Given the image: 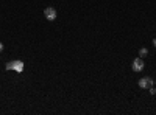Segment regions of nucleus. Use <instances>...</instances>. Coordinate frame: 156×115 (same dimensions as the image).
<instances>
[{
	"instance_id": "f257e3e1",
	"label": "nucleus",
	"mask_w": 156,
	"mask_h": 115,
	"mask_svg": "<svg viewBox=\"0 0 156 115\" xmlns=\"http://www.w3.org/2000/svg\"><path fill=\"white\" fill-rule=\"evenodd\" d=\"M44 16H45V19L47 20H55L56 19V10H55V8H52V6H49V8H45L44 10Z\"/></svg>"
},
{
	"instance_id": "f03ea898",
	"label": "nucleus",
	"mask_w": 156,
	"mask_h": 115,
	"mask_svg": "<svg viewBox=\"0 0 156 115\" xmlns=\"http://www.w3.org/2000/svg\"><path fill=\"white\" fill-rule=\"evenodd\" d=\"M151 86H153V79L150 76H145V78H142L141 81H139V87H141V89H150Z\"/></svg>"
},
{
	"instance_id": "7ed1b4c3",
	"label": "nucleus",
	"mask_w": 156,
	"mask_h": 115,
	"mask_svg": "<svg viewBox=\"0 0 156 115\" xmlns=\"http://www.w3.org/2000/svg\"><path fill=\"white\" fill-rule=\"evenodd\" d=\"M144 61H142V58H136L134 61H133V70L134 72H142L144 70Z\"/></svg>"
},
{
	"instance_id": "20e7f679",
	"label": "nucleus",
	"mask_w": 156,
	"mask_h": 115,
	"mask_svg": "<svg viewBox=\"0 0 156 115\" xmlns=\"http://www.w3.org/2000/svg\"><path fill=\"white\" fill-rule=\"evenodd\" d=\"M11 62H13V70H16V72H22V70H24V62H22V61H11Z\"/></svg>"
},
{
	"instance_id": "39448f33",
	"label": "nucleus",
	"mask_w": 156,
	"mask_h": 115,
	"mask_svg": "<svg viewBox=\"0 0 156 115\" xmlns=\"http://www.w3.org/2000/svg\"><path fill=\"white\" fill-rule=\"evenodd\" d=\"M139 55H141V56H139V58H145V56H147V55H148V50H147V48H145V47H142V48H141V50H139Z\"/></svg>"
},
{
	"instance_id": "423d86ee",
	"label": "nucleus",
	"mask_w": 156,
	"mask_h": 115,
	"mask_svg": "<svg viewBox=\"0 0 156 115\" xmlns=\"http://www.w3.org/2000/svg\"><path fill=\"white\" fill-rule=\"evenodd\" d=\"M5 68H6V70H13V62H8V64L5 65Z\"/></svg>"
},
{
	"instance_id": "0eeeda50",
	"label": "nucleus",
	"mask_w": 156,
	"mask_h": 115,
	"mask_svg": "<svg viewBox=\"0 0 156 115\" xmlns=\"http://www.w3.org/2000/svg\"><path fill=\"white\" fill-rule=\"evenodd\" d=\"M148 90H150V93H151V95H154V93H156V89H154V87H153V86L150 87V89H148Z\"/></svg>"
},
{
	"instance_id": "6e6552de",
	"label": "nucleus",
	"mask_w": 156,
	"mask_h": 115,
	"mask_svg": "<svg viewBox=\"0 0 156 115\" xmlns=\"http://www.w3.org/2000/svg\"><path fill=\"white\" fill-rule=\"evenodd\" d=\"M2 51H3V44L0 42V53H2Z\"/></svg>"
},
{
	"instance_id": "1a4fd4ad",
	"label": "nucleus",
	"mask_w": 156,
	"mask_h": 115,
	"mask_svg": "<svg viewBox=\"0 0 156 115\" xmlns=\"http://www.w3.org/2000/svg\"><path fill=\"white\" fill-rule=\"evenodd\" d=\"M153 45L156 47V39H153Z\"/></svg>"
},
{
	"instance_id": "9d476101",
	"label": "nucleus",
	"mask_w": 156,
	"mask_h": 115,
	"mask_svg": "<svg viewBox=\"0 0 156 115\" xmlns=\"http://www.w3.org/2000/svg\"><path fill=\"white\" fill-rule=\"evenodd\" d=\"M154 83H156V79H154Z\"/></svg>"
}]
</instances>
